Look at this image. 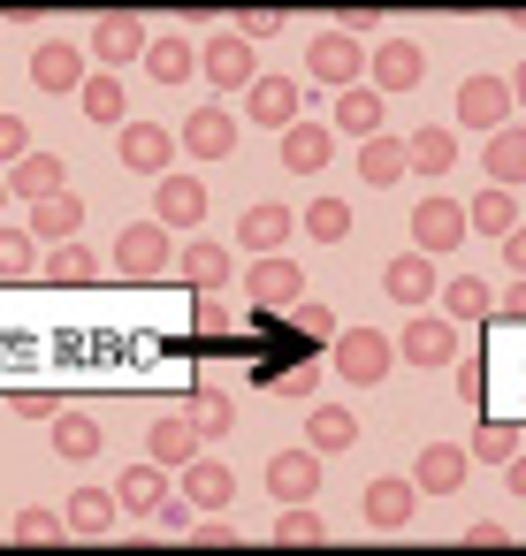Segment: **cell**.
<instances>
[{
	"instance_id": "obj_47",
	"label": "cell",
	"mask_w": 526,
	"mask_h": 556,
	"mask_svg": "<svg viewBox=\"0 0 526 556\" xmlns=\"http://www.w3.org/2000/svg\"><path fill=\"white\" fill-rule=\"evenodd\" d=\"M283 24H290V16H283V9H245V16H237V24H229V31H237V39H245V47H260V39H275V31H283Z\"/></svg>"
},
{
	"instance_id": "obj_2",
	"label": "cell",
	"mask_w": 526,
	"mask_h": 556,
	"mask_svg": "<svg viewBox=\"0 0 526 556\" xmlns=\"http://www.w3.org/2000/svg\"><path fill=\"white\" fill-rule=\"evenodd\" d=\"M168 260H176V237L161 222H123L115 229V275L123 282H153V275H168Z\"/></svg>"
},
{
	"instance_id": "obj_10",
	"label": "cell",
	"mask_w": 526,
	"mask_h": 556,
	"mask_svg": "<svg viewBox=\"0 0 526 556\" xmlns=\"http://www.w3.org/2000/svg\"><path fill=\"white\" fill-rule=\"evenodd\" d=\"M115 161L130 168V176H168L176 168V130H161V123H123V146H115Z\"/></svg>"
},
{
	"instance_id": "obj_16",
	"label": "cell",
	"mask_w": 526,
	"mask_h": 556,
	"mask_svg": "<svg viewBox=\"0 0 526 556\" xmlns=\"http://www.w3.org/2000/svg\"><path fill=\"white\" fill-rule=\"evenodd\" d=\"M153 222L176 237V229H199L206 222V184L199 176H161L153 184Z\"/></svg>"
},
{
	"instance_id": "obj_46",
	"label": "cell",
	"mask_w": 526,
	"mask_h": 556,
	"mask_svg": "<svg viewBox=\"0 0 526 556\" xmlns=\"http://www.w3.org/2000/svg\"><path fill=\"white\" fill-rule=\"evenodd\" d=\"M290 328H298V336H313V343H336V328H343V320H336L328 305H305V298H298V305H290Z\"/></svg>"
},
{
	"instance_id": "obj_24",
	"label": "cell",
	"mask_w": 526,
	"mask_h": 556,
	"mask_svg": "<svg viewBox=\"0 0 526 556\" xmlns=\"http://www.w3.org/2000/svg\"><path fill=\"white\" fill-rule=\"evenodd\" d=\"M465 465H473V457H465L458 442H427L419 465H412V488H419V495H458V488H465Z\"/></svg>"
},
{
	"instance_id": "obj_60",
	"label": "cell",
	"mask_w": 526,
	"mask_h": 556,
	"mask_svg": "<svg viewBox=\"0 0 526 556\" xmlns=\"http://www.w3.org/2000/svg\"><path fill=\"white\" fill-rule=\"evenodd\" d=\"M0 214H9V176H0Z\"/></svg>"
},
{
	"instance_id": "obj_13",
	"label": "cell",
	"mask_w": 526,
	"mask_h": 556,
	"mask_svg": "<svg viewBox=\"0 0 526 556\" xmlns=\"http://www.w3.org/2000/svg\"><path fill=\"white\" fill-rule=\"evenodd\" d=\"M85 77L92 70H85V47L77 39H39L32 47V85L39 92H85Z\"/></svg>"
},
{
	"instance_id": "obj_43",
	"label": "cell",
	"mask_w": 526,
	"mask_h": 556,
	"mask_svg": "<svg viewBox=\"0 0 526 556\" xmlns=\"http://www.w3.org/2000/svg\"><path fill=\"white\" fill-rule=\"evenodd\" d=\"M24 548H54V541H70V518L62 510H47V503H32V510H16V526H9Z\"/></svg>"
},
{
	"instance_id": "obj_6",
	"label": "cell",
	"mask_w": 526,
	"mask_h": 556,
	"mask_svg": "<svg viewBox=\"0 0 526 556\" xmlns=\"http://www.w3.org/2000/svg\"><path fill=\"white\" fill-rule=\"evenodd\" d=\"M245 123H260V130H290V123H305V92H298V77H252V92H245Z\"/></svg>"
},
{
	"instance_id": "obj_52",
	"label": "cell",
	"mask_w": 526,
	"mask_h": 556,
	"mask_svg": "<svg viewBox=\"0 0 526 556\" xmlns=\"http://www.w3.org/2000/svg\"><path fill=\"white\" fill-rule=\"evenodd\" d=\"M275 389H290V396H313V389H321V366L305 358V366H290V374H275Z\"/></svg>"
},
{
	"instance_id": "obj_44",
	"label": "cell",
	"mask_w": 526,
	"mask_h": 556,
	"mask_svg": "<svg viewBox=\"0 0 526 556\" xmlns=\"http://www.w3.org/2000/svg\"><path fill=\"white\" fill-rule=\"evenodd\" d=\"M511 450H518V427H511V419H480L473 442H465V457H480V465H503Z\"/></svg>"
},
{
	"instance_id": "obj_34",
	"label": "cell",
	"mask_w": 526,
	"mask_h": 556,
	"mask_svg": "<svg viewBox=\"0 0 526 556\" xmlns=\"http://www.w3.org/2000/svg\"><path fill=\"white\" fill-rule=\"evenodd\" d=\"M146 77H153V85H191V77H199V47H191L184 31H176V39H153V47H146Z\"/></svg>"
},
{
	"instance_id": "obj_5",
	"label": "cell",
	"mask_w": 526,
	"mask_h": 556,
	"mask_svg": "<svg viewBox=\"0 0 526 556\" xmlns=\"http://www.w3.org/2000/svg\"><path fill=\"white\" fill-rule=\"evenodd\" d=\"M199 70H206L214 92H252V77H260V47H245L237 31H222V39L199 47Z\"/></svg>"
},
{
	"instance_id": "obj_20",
	"label": "cell",
	"mask_w": 526,
	"mask_h": 556,
	"mask_svg": "<svg viewBox=\"0 0 526 556\" xmlns=\"http://www.w3.org/2000/svg\"><path fill=\"white\" fill-rule=\"evenodd\" d=\"M290 237H298V214H290L283 199H260V206L245 214V229H237V244H245L252 260H267V252H283Z\"/></svg>"
},
{
	"instance_id": "obj_21",
	"label": "cell",
	"mask_w": 526,
	"mask_h": 556,
	"mask_svg": "<svg viewBox=\"0 0 526 556\" xmlns=\"http://www.w3.org/2000/svg\"><path fill=\"white\" fill-rule=\"evenodd\" d=\"M381 115H389V100L374 92V85H351V92H336V115H328V130H343V138H381Z\"/></svg>"
},
{
	"instance_id": "obj_4",
	"label": "cell",
	"mask_w": 526,
	"mask_h": 556,
	"mask_svg": "<svg viewBox=\"0 0 526 556\" xmlns=\"http://www.w3.org/2000/svg\"><path fill=\"white\" fill-rule=\"evenodd\" d=\"M298 298H305V267H298L290 252H267V260L245 267V305H260V313H290Z\"/></svg>"
},
{
	"instance_id": "obj_26",
	"label": "cell",
	"mask_w": 526,
	"mask_h": 556,
	"mask_svg": "<svg viewBox=\"0 0 526 556\" xmlns=\"http://www.w3.org/2000/svg\"><path fill=\"white\" fill-rule=\"evenodd\" d=\"M146 457L168 465V472H184V465L199 457V427H191V412H184V419H176V412L153 419V427H146Z\"/></svg>"
},
{
	"instance_id": "obj_50",
	"label": "cell",
	"mask_w": 526,
	"mask_h": 556,
	"mask_svg": "<svg viewBox=\"0 0 526 556\" xmlns=\"http://www.w3.org/2000/svg\"><path fill=\"white\" fill-rule=\"evenodd\" d=\"M184 541H191V548H229V541H237V526H222V518H191V526H184Z\"/></svg>"
},
{
	"instance_id": "obj_27",
	"label": "cell",
	"mask_w": 526,
	"mask_h": 556,
	"mask_svg": "<svg viewBox=\"0 0 526 556\" xmlns=\"http://www.w3.org/2000/svg\"><path fill=\"white\" fill-rule=\"evenodd\" d=\"M351 442H359V412H351V404H313V419H305V450L343 457Z\"/></svg>"
},
{
	"instance_id": "obj_19",
	"label": "cell",
	"mask_w": 526,
	"mask_h": 556,
	"mask_svg": "<svg viewBox=\"0 0 526 556\" xmlns=\"http://www.w3.org/2000/svg\"><path fill=\"white\" fill-rule=\"evenodd\" d=\"M275 161H283L290 176H321V168L336 161V130H328V123H290V130H283V153H275Z\"/></svg>"
},
{
	"instance_id": "obj_58",
	"label": "cell",
	"mask_w": 526,
	"mask_h": 556,
	"mask_svg": "<svg viewBox=\"0 0 526 556\" xmlns=\"http://www.w3.org/2000/svg\"><path fill=\"white\" fill-rule=\"evenodd\" d=\"M503 488H511V495H526V450H511V457H503Z\"/></svg>"
},
{
	"instance_id": "obj_56",
	"label": "cell",
	"mask_w": 526,
	"mask_h": 556,
	"mask_svg": "<svg viewBox=\"0 0 526 556\" xmlns=\"http://www.w3.org/2000/svg\"><path fill=\"white\" fill-rule=\"evenodd\" d=\"M16 412H24V419H54L62 404H54V396H39V389H24V396H16Z\"/></svg>"
},
{
	"instance_id": "obj_1",
	"label": "cell",
	"mask_w": 526,
	"mask_h": 556,
	"mask_svg": "<svg viewBox=\"0 0 526 556\" xmlns=\"http://www.w3.org/2000/svg\"><path fill=\"white\" fill-rule=\"evenodd\" d=\"M366 85H374L381 100L419 92V85H427V47H419V39H381V47H366Z\"/></svg>"
},
{
	"instance_id": "obj_12",
	"label": "cell",
	"mask_w": 526,
	"mask_h": 556,
	"mask_svg": "<svg viewBox=\"0 0 526 556\" xmlns=\"http://www.w3.org/2000/svg\"><path fill=\"white\" fill-rule=\"evenodd\" d=\"M146 47H153V31H146V16H100L92 24V62L115 77L123 62H146Z\"/></svg>"
},
{
	"instance_id": "obj_14",
	"label": "cell",
	"mask_w": 526,
	"mask_h": 556,
	"mask_svg": "<svg viewBox=\"0 0 526 556\" xmlns=\"http://www.w3.org/2000/svg\"><path fill=\"white\" fill-rule=\"evenodd\" d=\"M458 123L480 130V138H496V130L511 123V85H503V77H465V85H458Z\"/></svg>"
},
{
	"instance_id": "obj_25",
	"label": "cell",
	"mask_w": 526,
	"mask_h": 556,
	"mask_svg": "<svg viewBox=\"0 0 526 556\" xmlns=\"http://www.w3.org/2000/svg\"><path fill=\"white\" fill-rule=\"evenodd\" d=\"M381 290H389L404 313H419V305H427V290H435V260H427V252H397V260L381 267Z\"/></svg>"
},
{
	"instance_id": "obj_53",
	"label": "cell",
	"mask_w": 526,
	"mask_h": 556,
	"mask_svg": "<svg viewBox=\"0 0 526 556\" xmlns=\"http://www.w3.org/2000/svg\"><path fill=\"white\" fill-rule=\"evenodd\" d=\"M496 313H503V320H526V275H511V282L496 290Z\"/></svg>"
},
{
	"instance_id": "obj_42",
	"label": "cell",
	"mask_w": 526,
	"mask_h": 556,
	"mask_svg": "<svg viewBox=\"0 0 526 556\" xmlns=\"http://www.w3.org/2000/svg\"><path fill=\"white\" fill-rule=\"evenodd\" d=\"M298 229H305L313 244H343V237H351V206H343V199H313V206L298 214Z\"/></svg>"
},
{
	"instance_id": "obj_36",
	"label": "cell",
	"mask_w": 526,
	"mask_h": 556,
	"mask_svg": "<svg viewBox=\"0 0 526 556\" xmlns=\"http://www.w3.org/2000/svg\"><path fill=\"white\" fill-rule=\"evenodd\" d=\"M488 184H503V191L526 184V123H503L488 138Z\"/></svg>"
},
{
	"instance_id": "obj_9",
	"label": "cell",
	"mask_w": 526,
	"mask_h": 556,
	"mask_svg": "<svg viewBox=\"0 0 526 556\" xmlns=\"http://www.w3.org/2000/svg\"><path fill=\"white\" fill-rule=\"evenodd\" d=\"M237 138H245V130H237V115H229L222 100H206V108L184 115V153H191V161H229Z\"/></svg>"
},
{
	"instance_id": "obj_8",
	"label": "cell",
	"mask_w": 526,
	"mask_h": 556,
	"mask_svg": "<svg viewBox=\"0 0 526 556\" xmlns=\"http://www.w3.org/2000/svg\"><path fill=\"white\" fill-rule=\"evenodd\" d=\"M305 77H313V85H328V92H351V85L366 77V47H351L343 31H328V39H313V47H305Z\"/></svg>"
},
{
	"instance_id": "obj_7",
	"label": "cell",
	"mask_w": 526,
	"mask_h": 556,
	"mask_svg": "<svg viewBox=\"0 0 526 556\" xmlns=\"http://www.w3.org/2000/svg\"><path fill=\"white\" fill-rule=\"evenodd\" d=\"M473 229H465V206L458 199H419L412 206V252H427V260H442V252H458Z\"/></svg>"
},
{
	"instance_id": "obj_11",
	"label": "cell",
	"mask_w": 526,
	"mask_h": 556,
	"mask_svg": "<svg viewBox=\"0 0 526 556\" xmlns=\"http://www.w3.org/2000/svg\"><path fill=\"white\" fill-rule=\"evenodd\" d=\"M397 358H412V366H450L458 358V320H442V313H412L404 320V336H397Z\"/></svg>"
},
{
	"instance_id": "obj_40",
	"label": "cell",
	"mask_w": 526,
	"mask_h": 556,
	"mask_svg": "<svg viewBox=\"0 0 526 556\" xmlns=\"http://www.w3.org/2000/svg\"><path fill=\"white\" fill-rule=\"evenodd\" d=\"M488 313H496V290H488L480 275L442 282V320H488Z\"/></svg>"
},
{
	"instance_id": "obj_57",
	"label": "cell",
	"mask_w": 526,
	"mask_h": 556,
	"mask_svg": "<svg viewBox=\"0 0 526 556\" xmlns=\"http://www.w3.org/2000/svg\"><path fill=\"white\" fill-rule=\"evenodd\" d=\"M503 267H511V275H526V222L503 237Z\"/></svg>"
},
{
	"instance_id": "obj_22",
	"label": "cell",
	"mask_w": 526,
	"mask_h": 556,
	"mask_svg": "<svg viewBox=\"0 0 526 556\" xmlns=\"http://www.w3.org/2000/svg\"><path fill=\"white\" fill-rule=\"evenodd\" d=\"M39 282H54V290H85V282H100V252H92L85 237H70V244L39 252Z\"/></svg>"
},
{
	"instance_id": "obj_32",
	"label": "cell",
	"mask_w": 526,
	"mask_h": 556,
	"mask_svg": "<svg viewBox=\"0 0 526 556\" xmlns=\"http://www.w3.org/2000/svg\"><path fill=\"white\" fill-rule=\"evenodd\" d=\"M24 229H32L39 244H70V237L85 229V199H77V191H62V199H39Z\"/></svg>"
},
{
	"instance_id": "obj_59",
	"label": "cell",
	"mask_w": 526,
	"mask_h": 556,
	"mask_svg": "<svg viewBox=\"0 0 526 556\" xmlns=\"http://www.w3.org/2000/svg\"><path fill=\"white\" fill-rule=\"evenodd\" d=\"M503 85H511V108H518V115H526V62H518V70H511V77H503Z\"/></svg>"
},
{
	"instance_id": "obj_23",
	"label": "cell",
	"mask_w": 526,
	"mask_h": 556,
	"mask_svg": "<svg viewBox=\"0 0 526 556\" xmlns=\"http://www.w3.org/2000/svg\"><path fill=\"white\" fill-rule=\"evenodd\" d=\"M47 427H54V457H62V465H92V457L108 450V427H100L92 412H54Z\"/></svg>"
},
{
	"instance_id": "obj_3",
	"label": "cell",
	"mask_w": 526,
	"mask_h": 556,
	"mask_svg": "<svg viewBox=\"0 0 526 556\" xmlns=\"http://www.w3.org/2000/svg\"><path fill=\"white\" fill-rule=\"evenodd\" d=\"M389 366H397V336H381V328H336V374L351 389L389 381Z\"/></svg>"
},
{
	"instance_id": "obj_31",
	"label": "cell",
	"mask_w": 526,
	"mask_h": 556,
	"mask_svg": "<svg viewBox=\"0 0 526 556\" xmlns=\"http://www.w3.org/2000/svg\"><path fill=\"white\" fill-rule=\"evenodd\" d=\"M450 168H458V138L450 130L427 123V130L404 138V176H450Z\"/></svg>"
},
{
	"instance_id": "obj_15",
	"label": "cell",
	"mask_w": 526,
	"mask_h": 556,
	"mask_svg": "<svg viewBox=\"0 0 526 556\" xmlns=\"http://www.w3.org/2000/svg\"><path fill=\"white\" fill-rule=\"evenodd\" d=\"M321 472H328L321 450H275L267 457V495L275 503H313L321 495Z\"/></svg>"
},
{
	"instance_id": "obj_49",
	"label": "cell",
	"mask_w": 526,
	"mask_h": 556,
	"mask_svg": "<svg viewBox=\"0 0 526 556\" xmlns=\"http://www.w3.org/2000/svg\"><path fill=\"white\" fill-rule=\"evenodd\" d=\"M191 320H199L206 336H222V328H229V298H222V290H199V305H191Z\"/></svg>"
},
{
	"instance_id": "obj_38",
	"label": "cell",
	"mask_w": 526,
	"mask_h": 556,
	"mask_svg": "<svg viewBox=\"0 0 526 556\" xmlns=\"http://www.w3.org/2000/svg\"><path fill=\"white\" fill-rule=\"evenodd\" d=\"M77 108H85V123H100V130H123V77L92 70V77H85V92H77Z\"/></svg>"
},
{
	"instance_id": "obj_54",
	"label": "cell",
	"mask_w": 526,
	"mask_h": 556,
	"mask_svg": "<svg viewBox=\"0 0 526 556\" xmlns=\"http://www.w3.org/2000/svg\"><path fill=\"white\" fill-rule=\"evenodd\" d=\"M153 526H168V533H184V526H191V495H168V503L153 510Z\"/></svg>"
},
{
	"instance_id": "obj_17",
	"label": "cell",
	"mask_w": 526,
	"mask_h": 556,
	"mask_svg": "<svg viewBox=\"0 0 526 556\" xmlns=\"http://www.w3.org/2000/svg\"><path fill=\"white\" fill-rule=\"evenodd\" d=\"M359 510H366V526H381V533H397V526H412V510H419V488H412L404 472H381V480H366V495H359Z\"/></svg>"
},
{
	"instance_id": "obj_51",
	"label": "cell",
	"mask_w": 526,
	"mask_h": 556,
	"mask_svg": "<svg viewBox=\"0 0 526 556\" xmlns=\"http://www.w3.org/2000/svg\"><path fill=\"white\" fill-rule=\"evenodd\" d=\"M336 31H343L351 47H366V39L381 31V16H374V9H343V16H336Z\"/></svg>"
},
{
	"instance_id": "obj_30",
	"label": "cell",
	"mask_w": 526,
	"mask_h": 556,
	"mask_svg": "<svg viewBox=\"0 0 526 556\" xmlns=\"http://www.w3.org/2000/svg\"><path fill=\"white\" fill-rule=\"evenodd\" d=\"M62 518H70V533H85V541H100V533H115V518H123V503H115V488H77V495L62 503Z\"/></svg>"
},
{
	"instance_id": "obj_28",
	"label": "cell",
	"mask_w": 526,
	"mask_h": 556,
	"mask_svg": "<svg viewBox=\"0 0 526 556\" xmlns=\"http://www.w3.org/2000/svg\"><path fill=\"white\" fill-rule=\"evenodd\" d=\"M184 495H191V510H229L237 503V472L214 465V457H191L184 465Z\"/></svg>"
},
{
	"instance_id": "obj_33",
	"label": "cell",
	"mask_w": 526,
	"mask_h": 556,
	"mask_svg": "<svg viewBox=\"0 0 526 556\" xmlns=\"http://www.w3.org/2000/svg\"><path fill=\"white\" fill-rule=\"evenodd\" d=\"M184 282H191V290H222V282H237V252L191 237V244H184Z\"/></svg>"
},
{
	"instance_id": "obj_29",
	"label": "cell",
	"mask_w": 526,
	"mask_h": 556,
	"mask_svg": "<svg viewBox=\"0 0 526 556\" xmlns=\"http://www.w3.org/2000/svg\"><path fill=\"white\" fill-rule=\"evenodd\" d=\"M115 503H123V518H153L168 503V465H130L115 480Z\"/></svg>"
},
{
	"instance_id": "obj_48",
	"label": "cell",
	"mask_w": 526,
	"mask_h": 556,
	"mask_svg": "<svg viewBox=\"0 0 526 556\" xmlns=\"http://www.w3.org/2000/svg\"><path fill=\"white\" fill-rule=\"evenodd\" d=\"M24 153H32V123H24V115H0V161L16 168Z\"/></svg>"
},
{
	"instance_id": "obj_45",
	"label": "cell",
	"mask_w": 526,
	"mask_h": 556,
	"mask_svg": "<svg viewBox=\"0 0 526 556\" xmlns=\"http://www.w3.org/2000/svg\"><path fill=\"white\" fill-rule=\"evenodd\" d=\"M191 427H199V442H222V434L237 427V404H229L222 389H199V412H191Z\"/></svg>"
},
{
	"instance_id": "obj_18",
	"label": "cell",
	"mask_w": 526,
	"mask_h": 556,
	"mask_svg": "<svg viewBox=\"0 0 526 556\" xmlns=\"http://www.w3.org/2000/svg\"><path fill=\"white\" fill-rule=\"evenodd\" d=\"M62 191H70V161H62V153H24V161L9 168V199H24V206L62 199Z\"/></svg>"
},
{
	"instance_id": "obj_39",
	"label": "cell",
	"mask_w": 526,
	"mask_h": 556,
	"mask_svg": "<svg viewBox=\"0 0 526 556\" xmlns=\"http://www.w3.org/2000/svg\"><path fill=\"white\" fill-rule=\"evenodd\" d=\"M359 176H366V191H389V184L404 176V138H389V130L366 138V146H359Z\"/></svg>"
},
{
	"instance_id": "obj_55",
	"label": "cell",
	"mask_w": 526,
	"mask_h": 556,
	"mask_svg": "<svg viewBox=\"0 0 526 556\" xmlns=\"http://www.w3.org/2000/svg\"><path fill=\"white\" fill-rule=\"evenodd\" d=\"M511 541V526H496V518H480V526H465V548H503Z\"/></svg>"
},
{
	"instance_id": "obj_37",
	"label": "cell",
	"mask_w": 526,
	"mask_h": 556,
	"mask_svg": "<svg viewBox=\"0 0 526 556\" xmlns=\"http://www.w3.org/2000/svg\"><path fill=\"white\" fill-rule=\"evenodd\" d=\"M39 275V237L24 222H0V282H32Z\"/></svg>"
},
{
	"instance_id": "obj_35",
	"label": "cell",
	"mask_w": 526,
	"mask_h": 556,
	"mask_svg": "<svg viewBox=\"0 0 526 556\" xmlns=\"http://www.w3.org/2000/svg\"><path fill=\"white\" fill-rule=\"evenodd\" d=\"M465 229H480V237H511V229H518V199H511L503 184H480L473 206H465Z\"/></svg>"
},
{
	"instance_id": "obj_41",
	"label": "cell",
	"mask_w": 526,
	"mask_h": 556,
	"mask_svg": "<svg viewBox=\"0 0 526 556\" xmlns=\"http://www.w3.org/2000/svg\"><path fill=\"white\" fill-rule=\"evenodd\" d=\"M275 541H283V548H321V541H328V518H321L313 503H283Z\"/></svg>"
}]
</instances>
